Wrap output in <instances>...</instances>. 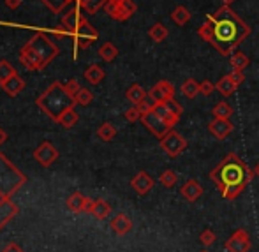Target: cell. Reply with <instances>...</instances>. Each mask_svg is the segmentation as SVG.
<instances>
[{
    "instance_id": "6da1fadb",
    "label": "cell",
    "mask_w": 259,
    "mask_h": 252,
    "mask_svg": "<svg viewBox=\"0 0 259 252\" xmlns=\"http://www.w3.org/2000/svg\"><path fill=\"white\" fill-rule=\"evenodd\" d=\"M198 35L205 43H210L222 57H231L233 51L250 35V27L231 7L222 6L208 14L206 21L198 28Z\"/></svg>"
},
{
    "instance_id": "7a4b0ae2",
    "label": "cell",
    "mask_w": 259,
    "mask_h": 252,
    "mask_svg": "<svg viewBox=\"0 0 259 252\" xmlns=\"http://www.w3.org/2000/svg\"><path fill=\"white\" fill-rule=\"evenodd\" d=\"M210 180L215 184L222 198L233 201L238 198V194L250 184L254 177V171L247 167V164L236 155L235 152H229L213 170L210 171Z\"/></svg>"
},
{
    "instance_id": "3957f363",
    "label": "cell",
    "mask_w": 259,
    "mask_h": 252,
    "mask_svg": "<svg viewBox=\"0 0 259 252\" xmlns=\"http://www.w3.org/2000/svg\"><path fill=\"white\" fill-rule=\"evenodd\" d=\"M58 55V46L42 32L34 34V37L25 43L20 50V62L28 71H42Z\"/></svg>"
},
{
    "instance_id": "277c9868",
    "label": "cell",
    "mask_w": 259,
    "mask_h": 252,
    "mask_svg": "<svg viewBox=\"0 0 259 252\" xmlns=\"http://www.w3.org/2000/svg\"><path fill=\"white\" fill-rule=\"evenodd\" d=\"M35 106H37L42 113H46L53 122H57L62 113L74 108L76 101H74V97L67 92L64 83L53 81L52 85L35 99Z\"/></svg>"
},
{
    "instance_id": "5b68a950",
    "label": "cell",
    "mask_w": 259,
    "mask_h": 252,
    "mask_svg": "<svg viewBox=\"0 0 259 252\" xmlns=\"http://www.w3.org/2000/svg\"><path fill=\"white\" fill-rule=\"evenodd\" d=\"M25 182L27 177L11 160H7L4 153H0V192L11 198Z\"/></svg>"
},
{
    "instance_id": "8992f818",
    "label": "cell",
    "mask_w": 259,
    "mask_h": 252,
    "mask_svg": "<svg viewBox=\"0 0 259 252\" xmlns=\"http://www.w3.org/2000/svg\"><path fill=\"white\" fill-rule=\"evenodd\" d=\"M104 11L111 20L115 21H127L138 11V6L133 0H108Z\"/></svg>"
},
{
    "instance_id": "52a82bcc",
    "label": "cell",
    "mask_w": 259,
    "mask_h": 252,
    "mask_svg": "<svg viewBox=\"0 0 259 252\" xmlns=\"http://www.w3.org/2000/svg\"><path fill=\"white\" fill-rule=\"evenodd\" d=\"M71 35H72V39H74L76 50H87L92 43L97 41V37H99L97 30L87 20H83L81 23L74 28V32H72Z\"/></svg>"
},
{
    "instance_id": "ba28073f",
    "label": "cell",
    "mask_w": 259,
    "mask_h": 252,
    "mask_svg": "<svg viewBox=\"0 0 259 252\" xmlns=\"http://www.w3.org/2000/svg\"><path fill=\"white\" fill-rule=\"evenodd\" d=\"M160 148H162L167 155L175 159V157H178L185 148H187V141H185V138L182 136L180 133L171 129L166 136L160 138Z\"/></svg>"
},
{
    "instance_id": "9c48e42d",
    "label": "cell",
    "mask_w": 259,
    "mask_h": 252,
    "mask_svg": "<svg viewBox=\"0 0 259 252\" xmlns=\"http://www.w3.org/2000/svg\"><path fill=\"white\" fill-rule=\"evenodd\" d=\"M250 247H252V240H250L249 231L243 228L236 229L224 243V249L228 252H249Z\"/></svg>"
},
{
    "instance_id": "30bf717a",
    "label": "cell",
    "mask_w": 259,
    "mask_h": 252,
    "mask_svg": "<svg viewBox=\"0 0 259 252\" xmlns=\"http://www.w3.org/2000/svg\"><path fill=\"white\" fill-rule=\"evenodd\" d=\"M141 122H143V125L147 127V129L150 131L155 138H159V140H160V138H164L171 129H173L169 123L164 122V120L157 115L154 109H152V111H148V113H145L143 118H141Z\"/></svg>"
},
{
    "instance_id": "8fae6325",
    "label": "cell",
    "mask_w": 259,
    "mask_h": 252,
    "mask_svg": "<svg viewBox=\"0 0 259 252\" xmlns=\"http://www.w3.org/2000/svg\"><path fill=\"white\" fill-rule=\"evenodd\" d=\"M34 159L37 160L41 166L50 167L55 162V160L58 159V150L53 147L52 143H50V141H45V143H41L37 148H35Z\"/></svg>"
},
{
    "instance_id": "7c38bea8",
    "label": "cell",
    "mask_w": 259,
    "mask_h": 252,
    "mask_svg": "<svg viewBox=\"0 0 259 252\" xmlns=\"http://www.w3.org/2000/svg\"><path fill=\"white\" fill-rule=\"evenodd\" d=\"M79 9H81V7H76V9L69 11L67 14L62 16V27H60V30H57L58 35H71L72 32H74V28L85 20L83 14L79 13Z\"/></svg>"
},
{
    "instance_id": "4fadbf2b",
    "label": "cell",
    "mask_w": 259,
    "mask_h": 252,
    "mask_svg": "<svg viewBox=\"0 0 259 252\" xmlns=\"http://www.w3.org/2000/svg\"><path fill=\"white\" fill-rule=\"evenodd\" d=\"M175 92L177 90H175V87L167 79H160V81H157L154 85V89L148 92V96L155 102H166L169 99H175Z\"/></svg>"
},
{
    "instance_id": "5bb4252c",
    "label": "cell",
    "mask_w": 259,
    "mask_h": 252,
    "mask_svg": "<svg viewBox=\"0 0 259 252\" xmlns=\"http://www.w3.org/2000/svg\"><path fill=\"white\" fill-rule=\"evenodd\" d=\"M203 185L199 184L196 178H191V180H187L185 184H182V187H180V194H182V198L185 199V201H189V203H194V201H198L199 198L203 196Z\"/></svg>"
},
{
    "instance_id": "9a60e30c",
    "label": "cell",
    "mask_w": 259,
    "mask_h": 252,
    "mask_svg": "<svg viewBox=\"0 0 259 252\" xmlns=\"http://www.w3.org/2000/svg\"><path fill=\"white\" fill-rule=\"evenodd\" d=\"M233 123L231 120H224V118H213L210 123H208V131L213 138L217 140H226L229 134L233 133Z\"/></svg>"
},
{
    "instance_id": "2e32d148",
    "label": "cell",
    "mask_w": 259,
    "mask_h": 252,
    "mask_svg": "<svg viewBox=\"0 0 259 252\" xmlns=\"http://www.w3.org/2000/svg\"><path fill=\"white\" fill-rule=\"evenodd\" d=\"M154 185H155L154 178H152L147 171H140V173L131 180V187H133L140 196L148 194V192L154 189Z\"/></svg>"
},
{
    "instance_id": "e0dca14e",
    "label": "cell",
    "mask_w": 259,
    "mask_h": 252,
    "mask_svg": "<svg viewBox=\"0 0 259 252\" xmlns=\"http://www.w3.org/2000/svg\"><path fill=\"white\" fill-rule=\"evenodd\" d=\"M18 215V206L11 199H7L6 203H0V231L7 226V222H11Z\"/></svg>"
},
{
    "instance_id": "ac0fdd59",
    "label": "cell",
    "mask_w": 259,
    "mask_h": 252,
    "mask_svg": "<svg viewBox=\"0 0 259 252\" xmlns=\"http://www.w3.org/2000/svg\"><path fill=\"white\" fill-rule=\"evenodd\" d=\"M109 226H111V229L116 233V235L123 236V235H127L131 229H133V221H131L125 214H118L115 219H113Z\"/></svg>"
},
{
    "instance_id": "d6986e66",
    "label": "cell",
    "mask_w": 259,
    "mask_h": 252,
    "mask_svg": "<svg viewBox=\"0 0 259 252\" xmlns=\"http://www.w3.org/2000/svg\"><path fill=\"white\" fill-rule=\"evenodd\" d=\"M87 203H89V198L83 196L81 192H72L67 198V208L72 214H81V212H85Z\"/></svg>"
},
{
    "instance_id": "ffe728a7",
    "label": "cell",
    "mask_w": 259,
    "mask_h": 252,
    "mask_svg": "<svg viewBox=\"0 0 259 252\" xmlns=\"http://www.w3.org/2000/svg\"><path fill=\"white\" fill-rule=\"evenodd\" d=\"M148 92H145V89L141 85H138V83H134V85H131L129 89H127L125 92V99L131 102L133 106H138L141 104L145 99H147Z\"/></svg>"
},
{
    "instance_id": "44dd1931",
    "label": "cell",
    "mask_w": 259,
    "mask_h": 252,
    "mask_svg": "<svg viewBox=\"0 0 259 252\" xmlns=\"http://www.w3.org/2000/svg\"><path fill=\"white\" fill-rule=\"evenodd\" d=\"M2 89L6 90V94L7 96H11V97H16L18 94L21 92V90L25 89V81L20 78L18 74H14V76H11L7 81H4L2 83Z\"/></svg>"
},
{
    "instance_id": "7402d4cb",
    "label": "cell",
    "mask_w": 259,
    "mask_h": 252,
    "mask_svg": "<svg viewBox=\"0 0 259 252\" xmlns=\"http://www.w3.org/2000/svg\"><path fill=\"white\" fill-rule=\"evenodd\" d=\"M154 111L157 113V115L160 116V118L164 120V122H167L169 123L171 127H175L178 123V120H180V116L178 115H175L173 111H171L169 108H167L166 104H164V102H157L155 104V108H154Z\"/></svg>"
},
{
    "instance_id": "603a6c76",
    "label": "cell",
    "mask_w": 259,
    "mask_h": 252,
    "mask_svg": "<svg viewBox=\"0 0 259 252\" xmlns=\"http://www.w3.org/2000/svg\"><path fill=\"white\" fill-rule=\"evenodd\" d=\"M104 69L101 67V65H97V64H92V65H89L87 67V71H85V78H87V81L90 83V85H99L101 81L104 79Z\"/></svg>"
},
{
    "instance_id": "cb8c5ba5",
    "label": "cell",
    "mask_w": 259,
    "mask_h": 252,
    "mask_svg": "<svg viewBox=\"0 0 259 252\" xmlns=\"http://www.w3.org/2000/svg\"><path fill=\"white\" fill-rule=\"evenodd\" d=\"M236 89H238V85H236V83L233 81L231 76H229V74L222 76V78L217 81V90H219V92H221L224 97L233 96V94L236 92Z\"/></svg>"
},
{
    "instance_id": "d4e9b609",
    "label": "cell",
    "mask_w": 259,
    "mask_h": 252,
    "mask_svg": "<svg viewBox=\"0 0 259 252\" xmlns=\"http://www.w3.org/2000/svg\"><path fill=\"white\" fill-rule=\"evenodd\" d=\"M189 20H191V11H189L185 6H177L173 11H171V21L177 23L178 27L187 25Z\"/></svg>"
},
{
    "instance_id": "484cf974",
    "label": "cell",
    "mask_w": 259,
    "mask_h": 252,
    "mask_svg": "<svg viewBox=\"0 0 259 252\" xmlns=\"http://www.w3.org/2000/svg\"><path fill=\"white\" fill-rule=\"evenodd\" d=\"M229 62H231L233 69H236V71H243V69L249 67L250 58H249V55H245L243 51H235V53H231V57H229Z\"/></svg>"
},
{
    "instance_id": "4316f807",
    "label": "cell",
    "mask_w": 259,
    "mask_h": 252,
    "mask_svg": "<svg viewBox=\"0 0 259 252\" xmlns=\"http://www.w3.org/2000/svg\"><path fill=\"white\" fill-rule=\"evenodd\" d=\"M180 92H182V96L187 97V99H194V97L199 94V83L196 81L194 78L185 79V81L182 83V87H180Z\"/></svg>"
},
{
    "instance_id": "83f0119b",
    "label": "cell",
    "mask_w": 259,
    "mask_h": 252,
    "mask_svg": "<svg viewBox=\"0 0 259 252\" xmlns=\"http://www.w3.org/2000/svg\"><path fill=\"white\" fill-rule=\"evenodd\" d=\"M211 115L213 118H224V120H229L233 115V108L228 104L226 101H221L211 108Z\"/></svg>"
},
{
    "instance_id": "f1b7e54d",
    "label": "cell",
    "mask_w": 259,
    "mask_h": 252,
    "mask_svg": "<svg viewBox=\"0 0 259 252\" xmlns=\"http://www.w3.org/2000/svg\"><path fill=\"white\" fill-rule=\"evenodd\" d=\"M111 214V206H109V203H106L104 199H97L96 203H94V208H92V214L96 219H99V221H104L108 215Z\"/></svg>"
},
{
    "instance_id": "f546056e",
    "label": "cell",
    "mask_w": 259,
    "mask_h": 252,
    "mask_svg": "<svg viewBox=\"0 0 259 252\" xmlns=\"http://www.w3.org/2000/svg\"><path fill=\"white\" fill-rule=\"evenodd\" d=\"M108 4V0H78V6L89 14H96Z\"/></svg>"
},
{
    "instance_id": "4dcf8cb0",
    "label": "cell",
    "mask_w": 259,
    "mask_h": 252,
    "mask_svg": "<svg viewBox=\"0 0 259 252\" xmlns=\"http://www.w3.org/2000/svg\"><path fill=\"white\" fill-rule=\"evenodd\" d=\"M58 123H60L62 127H65V129H71V127H74L76 123H78V113L74 111V108L67 109V111H64L60 115V118L57 120Z\"/></svg>"
},
{
    "instance_id": "1f68e13d",
    "label": "cell",
    "mask_w": 259,
    "mask_h": 252,
    "mask_svg": "<svg viewBox=\"0 0 259 252\" xmlns=\"http://www.w3.org/2000/svg\"><path fill=\"white\" fill-rule=\"evenodd\" d=\"M99 57L103 58L104 62H113L116 57H118V48H116L113 43H104L99 48Z\"/></svg>"
},
{
    "instance_id": "d6a6232c",
    "label": "cell",
    "mask_w": 259,
    "mask_h": 252,
    "mask_svg": "<svg viewBox=\"0 0 259 252\" xmlns=\"http://www.w3.org/2000/svg\"><path fill=\"white\" fill-rule=\"evenodd\" d=\"M148 35H150V39L154 43H162V41H166V37H167V28L164 27L162 23H155L150 27Z\"/></svg>"
},
{
    "instance_id": "836d02e7",
    "label": "cell",
    "mask_w": 259,
    "mask_h": 252,
    "mask_svg": "<svg viewBox=\"0 0 259 252\" xmlns=\"http://www.w3.org/2000/svg\"><path fill=\"white\" fill-rule=\"evenodd\" d=\"M159 182L166 189H173L175 185H177V182H178V175L175 173L173 170H164L162 173H160V177H159Z\"/></svg>"
},
{
    "instance_id": "e575fe53",
    "label": "cell",
    "mask_w": 259,
    "mask_h": 252,
    "mask_svg": "<svg viewBox=\"0 0 259 252\" xmlns=\"http://www.w3.org/2000/svg\"><path fill=\"white\" fill-rule=\"evenodd\" d=\"M97 136H99L103 141H111L113 138L116 136V127L109 122H104L103 125L97 129Z\"/></svg>"
},
{
    "instance_id": "d590c367",
    "label": "cell",
    "mask_w": 259,
    "mask_h": 252,
    "mask_svg": "<svg viewBox=\"0 0 259 252\" xmlns=\"http://www.w3.org/2000/svg\"><path fill=\"white\" fill-rule=\"evenodd\" d=\"M41 2L45 4L52 13L58 14V13H62L71 2H78V0H41Z\"/></svg>"
},
{
    "instance_id": "8d00e7d4",
    "label": "cell",
    "mask_w": 259,
    "mask_h": 252,
    "mask_svg": "<svg viewBox=\"0 0 259 252\" xmlns=\"http://www.w3.org/2000/svg\"><path fill=\"white\" fill-rule=\"evenodd\" d=\"M14 74H16V69H14L7 60H0V85H2L4 81H7V79Z\"/></svg>"
},
{
    "instance_id": "74e56055",
    "label": "cell",
    "mask_w": 259,
    "mask_h": 252,
    "mask_svg": "<svg viewBox=\"0 0 259 252\" xmlns=\"http://www.w3.org/2000/svg\"><path fill=\"white\" fill-rule=\"evenodd\" d=\"M74 101H76V104H79V106H89L90 102L94 101V94L90 92L89 89H81L74 96Z\"/></svg>"
},
{
    "instance_id": "f35d334b",
    "label": "cell",
    "mask_w": 259,
    "mask_h": 252,
    "mask_svg": "<svg viewBox=\"0 0 259 252\" xmlns=\"http://www.w3.org/2000/svg\"><path fill=\"white\" fill-rule=\"evenodd\" d=\"M123 116H125L127 122H138V120L143 118V111H141L138 106H131V108L123 113Z\"/></svg>"
},
{
    "instance_id": "ab89813d",
    "label": "cell",
    "mask_w": 259,
    "mask_h": 252,
    "mask_svg": "<svg viewBox=\"0 0 259 252\" xmlns=\"http://www.w3.org/2000/svg\"><path fill=\"white\" fill-rule=\"evenodd\" d=\"M215 240H217V235H215L211 229H205V231L199 235V242H201V245H205V247L213 245Z\"/></svg>"
},
{
    "instance_id": "60d3db41",
    "label": "cell",
    "mask_w": 259,
    "mask_h": 252,
    "mask_svg": "<svg viewBox=\"0 0 259 252\" xmlns=\"http://www.w3.org/2000/svg\"><path fill=\"white\" fill-rule=\"evenodd\" d=\"M217 89V85L215 83H211L210 79H205V81L199 83V94L205 97H210L211 94H213V90Z\"/></svg>"
},
{
    "instance_id": "b9f144b4",
    "label": "cell",
    "mask_w": 259,
    "mask_h": 252,
    "mask_svg": "<svg viewBox=\"0 0 259 252\" xmlns=\"http://www.w3.org/2000/svg\"><path fill=\"white\" fill-rule=\"evenodd\" d=\"M65 89H67V92L71 94L72 97H74L76 94H78L79 90H81V85H79L78 79H76V78H71L67 83H65Z\"/></svg>"
},
{
    "instance_id": "7bdbcfd3",
    "label": "cell",
    "mask_w": 259,
    "mask_h": 252,
    "mask_svg": "<svg viewBox=\"0 0 259 252\" xmlns=\"http://www.w3.org/2000/svg\"><path fill=\"white\" fill-rule=\"evenodd\" d=\"M164 104H166V106H167V108H169V109H171V111H173V113H175V115L182 116V113H184V108H182V106H180V104H178V102H177V101H175V99H169V101H166V102H164Z\"/></svg>"
},
{
    "instance_id": "ee69618b",
    "label": "cell",
    "mask_w": 259,
    "mask_h": 252,
    "mask_svg": "<svg viewBox=\"0 0 259 252\" xmlns=\"http://www.w3.org/2000/svg\"><path fill=\"white\" fill-rule=\"evenodd\" d=\"M229 76H231V79L238 87L242 85L243 81H245V74H243V71H236V69H233V72H229Z\"/></svg>"
},
{
    "instance_id": "f6af8a7d",
    "label": "cell",
    "mask_w": 259,
    "mask_h": 252,
    "mask_svg": "<svg viewBox=\"0 0 259 252\" xmlns=\"http://www.w3.org/2000/svg\"><path fill=\"white\" fill-rule=\"evenodd\" d=\"M2 252H23V250H21V247L18 243H9V245L4 247Z\"/></svg>"
},
{
    "instance_id": "bcb514c9",
    "label": "cell",
    "mask_w": 259,
    "mask_h": 252,
    "mask_svg": "<svg viewBox=\"0 0 259 252\" xmlns=\"http://www.w3.org/2000/svg\"><path fill=\"white\" fill-rule=\"evenodd\" d=\"M6 6L9 9H18L21 6V0H6Z\"/></svg>"
},
{
    "instance_id": "7dc6e473",
    "label": "cell",
    "mask_w": 259,
    "mask_h": 252,
    "mask_svg": "<svg viewBox=\"0 0 259 252\" xmlns=\"http://www.w3.org/2000/svg\"><path fill=\"white\" fill-rule=\"evenodd\" d=\"M94 199H90L89 198V203H87V210H85V214H92V208H94Z\"/></svg>"
},
{
    "instance_id": "c3c4849f",
    "label": "cell",
    "mask_w": 259,
    "mask_h": 252,
    "mask_svg": "<svg viewBox=\"0 0 259 252\" xmlns=\"http://www.w3.org/2000/svg\"><path fill=\"white\" fill-rule=\"evenodd\" d=\"M7 140V134H6V131L2 129V127H0V147H2L4 145V141Z\"/></svg>"
},
{
    "instance_id": "681fc988",
    "label": "cell",
    "mask_w": 259,
    "mask_h": 252,
    "mask_svg": "<svg viewBox=\"0 0 259 252\" xmlns=\"http://www.w3.org/2000/svg\"><path fill=\"white\" fill-rule=\"evenodd\" d=\"M254 175H256V177L259 178V162L256 164V167H254Z\"/></svg>"
},
{
    "instance_id": "f907efd6",
    "label": "cell",
    "mask_w": 259,
    "mask_h": 252,
    "mask_svg": "<svg viewBox=\"0 0 259 252\" xmlns=\"http://www.w3.org/2000/svg\"><path fill=\"white\" fill-rule=\"evenodd\" d=\"M233 2H235V0H222V4H224V6H231Z\"/></svg>"
},
{
    "instance_id": "816d5d0a",
    "label": "cell",
    "mask_w": 259,
    "mask_h": 252,
    "mask_svg": "<svg viewBox=\"0 0 259 252\" xmlns=\"http://www.w3.org/2000/svg\"><path fill=\"white\" fill-rule=\"evenodd\" d=\"M199 252H210V250H199Z\"/></svg>"
}]
</instances>
